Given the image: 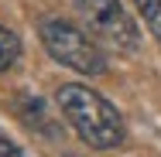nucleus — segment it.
<instances>
[{
  "instance_id": "423d86ee",
  "label": "nucleus",
  "mask_w": 161,
  "mask_h": 157,
  "mask_svg": "<svg viewBox=\"0 0 161 157\" xmlns=\"http://www.w3.org/2000/svg\"><path fill=\"white\" fill-rule=\"evenodd\" d=\"M0 157H24V150H21L17 144H10V140L0 137Z\"/></svg>"
},
{
  "instance_id": "f03ea898",
  "label": "nucleus",
  "mask_w": 161,
  "mask_h": 157,
  "mask_svg": "<svg viewBox=\"0 0 161 157\" xmlns=\"http://www.w3.org/2000/svg\"><path fill=\"white\" fill-rule=\"evenodd\" d=\"M38 34H41L45 51L58 65L79 72V75H103L106 72V55H103L99 41L89 31H79L72 21H65V17H45L38 24Z\"/></svg>"
},
{
  "instance_id": "39448f33",
  "label": "nucleus",
  "mask_w": 161,
  "mask_h": 157,
  "mask_svg": "<svg viewBox=\"0 0 161 157\" xmlns=\"http://www.w3.org/2000/svg\"><path fill=\"white\" fill-rule=\"evenodd\" d=\"M134 7L141 10V17H144V24H147V31L161 41V0H134Z\"/></svg>"
},
{
  "instance_id": "20e7f679",
  "label": "nucleus",
  "mask_w": 161,
  "mask_h": 157,
  "mask_svg": "<svg viewBox=\"0 0 161 157\" xmlns=\"http://www.w3.org/2000/svg\"><path fill=\"white\" fill-rule=\"evenodd\" d=\"M17 58H21V38L0 24V72L14 68V65H17Z\"/></svg>"
},
{
  "instance_id": "7ed1b4c3",
  "label": "nucleus",
  "mask_w": 161,
  "mask_h": 157,
  "mask_svg": "<svg viewBox=\"0 0 161 157\" xmlns=\"http://www.w3.org/2000/svg\"><path fill=\"white\" fill-rule=\"evenodd\" d=\"M75 10L86 24V31L93 34L96 41L117 48V51H134L141 44L137 24L124 10L120 0H75Z\"/></svg>"
},
{
  "instance_id": "f257e3e1",
  "label": "nucleus",
  "mask_w": 161,
  "mask_h": 157,
  "mask_svg": "<svg viewBox=\"0 0 161 157\" xmlns=\"http://www.w3.org/2000/svg\"><path fill=\"white\" fill-rule=\"evenodd\" d=\"M55 102L82 144H89L96 150H113L124 144V116L117 113V106L110 99L93 92L89 86L65 82L55 92Z\"/></svg>"
}]
</instances>
